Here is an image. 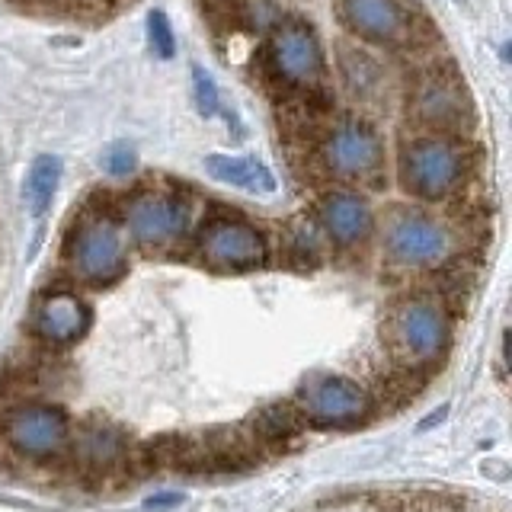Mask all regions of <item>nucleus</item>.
<instances>
[{
  "mask_svg": "<svg viewBox=\"0 0 512 512\" xmlns=\"http://www.w3.org/2000/svg\"><path fill=\"white\" fill-rule=\"evenodd\" d=\"M471 170V151L461 135H413L397 154V176L410 196L423 202H445L464 186Z\"/></svg>",
  "mask_w": 512,
  "mask_h": 512,
  "instance_id": "1",
  "label": "nucleus"
},
{
  "mask_svg": "<svg viewBox=\"0 0 512 512\" xmlns=\"http://www.w3.org/2000/svg\"><path fill=\"white\" fill-rule=\"evenodd\" d=\"M384 340L397 365L410 372H426L452 346V317L442 301L429 295L404 298L384 320Z\"/></svg>",
  "mask_w": 512,
  "mask_h": 512,
  "instance_id": "2",
  "label": "nucleus"
},
{
  "mask_svg": "<svg viewBox=\"0 0 512 512\" xmlns=\"http://www.w3.org/2000/svg\"><path fill=\"white\" fill-rule=\"evenodd\" d=\"M295 410L311 426L349 429L372 420L375 397L365 391V384L346 375H314L301 384V391L295 397Z\"/></svg>",
  "mask_w": 512,
  "mask_h": 512,
  "instance_id": "3",
  "label": "nucleus"
},
{
  "mask_svg": "<svg viewBox=\"0 0 512 512\" xmlns=\"http://www.w3.org/2000/svg\"><path fill=\"white\" fill-rule=\"evenodd\" d=\"M64 256H68L74 276L87 285H112L128 269L125 237L109 215H90L80 221L68 237Z\"/></svg>",
  "mask_w": 512,
  "mask_h": 512,
  "instance_id": "4",
  "label": "nucleus"
},
{
  "mask_svg": "<svg viewBox=\"0 0 512 512\" xmlns=\"http://www.w3.org/2000/svg\"><path fill=\"white\" fill-rule=\"evenodd\" d=\"M320 164L330 176L346 183H372L384 170V144L375 125L365 119L336 122L324 144H320Z\"/></svg>",
  "mask_w": 512,
  "mask_h": 512,
  "instance_id": "5",
  "label": "nucleus"
},
{
  "mask_svg": "<svg viewBox=\"0 0 512 512\" xmlns=\"http://www.w3.org/2000/svg\"><path fill=\"white\" fill-rule=\"evenodd\" d=\"M455 250V234L439 218L423 212H397L384 224V253L404 269L445 263Z\"/></svg>",
  "mask_w": 512,
  "mask_h": 512,
  "instance_id": "6",
  "label": "nucleus"
},
{
  "mask_svg": "<svg viewBox=\"0 0 512 512\" xmlns=\"http://www.w3.org/2000/svg\"><path fill=\"white\" fill-rule=\"evenodd\" d=\"M4 442L16 455L42 461L68 452L71 445V420L58 404H16L10 413H4Z\"/></svg>",
  "mask_w": 512,
  "mask_h": 512,
  "instance_id": "7",
  "label": "nucleus"
},
{
  "mask_svg": "<svg viewBox=\"0 0 512 512\" xmlns=\"http://www.w3.org/2000/svg\"><path fill=\"white\" fill-rule=\"evenodd\" d=\"M410 112L416 122L439 135H464L474 125V103L464 80L448 71H429L416 80Z\"/></svg>",
  "mask_w": 512,
  "mask_h": 512,
  "instance_id": "8",
  "label": "nucleus"
},
{
  "mask_svg": "<svg viewBox=\"0 0 512 512\" xmlns=\"http://www.w3.org/2000/svg\"><path fill=\"white\" fill-rule=\"evenodd\" d=\"M199 256L208 269L218 272H250L260 269L269 256L266 237L256 224L224 215L212 218L199 234Z\"/></svg>",
  "mask_w": 512,
  "mask_h": 512,
  "instance_id": "9",
  "label": "nucleus"
},
{
  "mask_svg": "<svg viewBox=\"0 0 512 512\" xmlns=\"http://www.w3.org/2000/svg\"><path fill=\"white\" fill-rule=\"evenodd\" d=\"M269 68L288 87H317L324 80V48L314 29L298 16L279 20L269 39Z\"/></svg>",
  "mask_w": 512,
  "mask_h": 512,
  "instance_id": "10",
  "label": "nucleus"
},
{
  "mask_svg": "<svg viewBox=\"0 0 512 512\" xmlns=\"http://www.w3.org/2000/svg\"><path fill=\"white\" fill-rule=\"evenodd\" d=\"M189 202L176 192H138L125 205V228L135 244L157 250L176 244L189 228Z\"/></svg>",
  "mask_w": 512,
  "mask_h": 512,
  "instance_id": "11",
  "label": "nucleus"
},
{
  "mask_svg": "<svg viewBox=\"0 0 512 512\" xmlns=\"http://www.w3.org/2000/svg\"><path fill=\"white\" fill-rule=\"evenodd\" d=\"M93 324L90 304L77 292H48L32 308V333L48 349H68L84 340Z\"/></svg>",
  "mask_w": 512,
  "mask_h": 512,
  "instance_id": "12",
  "label": "nucleus"
},
{
  "mask_svg": "<svg viewBox=\"0 0 512 512\" xmlns=\"http://www.w3.org/2000/svg\"><path fill=\"white\" fill-rule=\"evenodd\" d=\"M317 221L320 231L327 234L330 244L336 247H359L368 234L375 231V212L365 196L349 189H333L327 192L317 205Z\"/></svg>",
  "mask_w": 512,
  "mask_h": 512,
  "instance_id": "13",
  "label": "nucleus"
},
{
  "mask_svg": "<svg viewBox=\"0 0 512 512\" xmlns=\"http://www.w3.org/2000/svg\"><path fill=\"white\" fill-rule=\"evenodd\" d=\"M340 13L365 42L400 45L410 39V13L400 0H340Z\"/></svg>",
  "mask_w": 512,
  "mask_h": 512,
  "instance_id": "14",
  "label": "nucleus"
},
{
  "mask_svg": "<svg viewBox=\"0 0 512 512\" xmlns=\"http://www.w3.org/2000/svg\"><path fill=\"white\" fill-rule=\"evenodd\" d=\"M71 448L74 458L93 474H112L128 461V442L125 436L109 423H87L71 432Z\"/></svg>",
  "mask_w": 512,
  "mask_h": 512,
  "instance_id": "15",
  "label": "nucleus"
},
{
  "mask_svg": "<svg viewBox=\"0 0 512 512\" xmlns=\"http://www.w3.org/2000/svg\"><path fill=\"white\" fill-rule=\"evenodd\" d=\"M205 173L231 189L250 192V196H272L276 192V173L260 157L250 154H208Z\"/></svg>",
  "mask_w": 512,
  "mask_h": 512,
  "instance_id": "16",
  "label": "nucleus"
},
{
  "mask_svg": "<svg viewBox=\"0 0 512 512\" xmlns=\"http://www.w3.org/2000/svg\"><path fill=\"white\" fill-rule=\"evenodd\" d=\"M301 429H304V420H301V413L295 410V404L263 407L247 426L256 448H288L292 442H298Z\"/></svg>",
  "mask_w": 512,
  "mask_h": 512,
  "instance_id": "17",
  "label": "nucleus"
},
{
  "mask_svg": "<svg viewBox=\"0 0 512 512\" xmlns=\"http://www.w3.org/2000/svg\"><path fill=\"white\" fill-rule=\"evenodd\" d=\"M61 173H64V164L55 154H39L29 164V173L23 180V202H26V212L36 221L45 218V212L52 208L55 192L61 186Z\"/></svg>",
  "mask_w": 512,
  "mask_h": 512,
  "instance_id": "18",
  "label": "nucleus"
},
{
  "mask_svg": "<svg viewBox=\"0 0 512 512\" xmlns=\"http://www.w3.org/2000/svg\"><path fill=\"white\" fill-rule=\"evenodd\" d=\"M458 500L432 490H394L378 496L381 512H458Z\"/></svg>",
  "mask_w": 512,
  "mask_h": 512,
  "instance_id": "19",
  "label": "nucleus"
},
{
  "mask_svg": "<svg viewBox=\"0 0 512 512\" xmlns=\"http://www.w3.org/2000/svg\"><path fill=\"white\" fill-rule=\"evenodd\" d=\"M343 74H346V84L352 93H372L378 87V68L372 64V58H368L365 52H343Z\"/></svg>",
  "mask_w": 512,
  "mask_h": 512,
  "instance_id": "20",
  "label": "nucleus"
},
{
  "mask_svg": "<svg viewBox=\"0 0 512 512\" xmlns=\"http://www.w3.org/2000/svg\"><path fill=\"white\" fill-rule=\"evenodd\" d=\"M192 100H196L199 116H205V119L218 116L221 96H218V87H215V77L208 74L202 64H192Z\"/></svg>",
  "mask_w": 512,
  "mask_h": 512,
  "instance_id": "21",
  "label": "nucleus"
},
{
  "mask_svg": "<svg viewBox=\"0 0 512 512\" xmlns=\"http://www.w3.org/2000/svg\"><path fill=\"white\" fill-rule=\"evenodd\" d=\"M148 45L160 61H170L176 55V36H173V23L164 10H151L148 13Z\"/></svg>",
  "mask_w": 512,
  "mask_h": 512,
  "instance_id": "22",
  "label": "nucleus"
},
{
  "mask_svg": "<svg viewBox=\"0 0 512 512\" xmlns=\"http://www.w3.org/2000/svg\"><path fill=\"white\" fill-rule=\"evenodd\" d=\"M288 244H292V260L301 263V266H314L320 260V237H317V228L308 221H301L292 228V237H288Z\"/></svg>",
  "mask_w": 512,
  "mask_h": 512,
  "instance_id": "23",
  "label": "nucleus"
},
{
  "mask_svg": "<svg viewBox=\"0 0 512 512\" xmlns=\"http://www.w3.org/2000/svg\"><path fill=\"white\" fill-rule=\"evenodd\" d=\"M100 167L109 176H128L138 167V151L128 141H116V144H109V148L100 154Z\"/></svg>",
  "mask_w": 512,
  "mask_h": 512,
  "instance_id": "24",
  "label": "nucleus"
}]
</instances>
